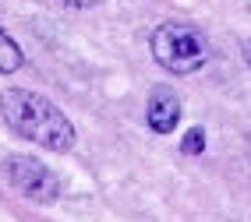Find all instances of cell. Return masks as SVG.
Listing matches in <instances>:
<instances>
[{"instance_id":"1","label":"cell","mask_w":251,"mask_h":222,"mask_svg":"<svg viewBox=\"0 0 251 222\" xmlns=\"http://www.w3.org/2000/svg\"><path fill=\"white\" fill-rule=\"evenodd\" d=\"M0 113L22 138L36 141L50 152H68L75 145V124L46 95H36L28 89H7L0 95Z\"/></svg>"},{"instance_id":"8","label":"cell","mask_w":251,"mask_h":222,"mask_svg":"<svg viewBox=\"0 0 251 222\" xmlns=\"http://www.w3.org/2000/svg\"><path fill=\"white\" fill-rule=\"evenodd\" d=\"M244 60L251 64V43H244Z\"/></svg>"},{"instance_id":"4","label":"cell","mask_w":251,"mask_h":222,"mask_svg":"<svg viewBox=\"0 0 251 222\" xmlns=\"http://www.w3.org/2000/svg\"><path fill=\"white\" fill-rule=\"evenodd\" d=\"M149 127H152L156 134H170L180 120V99L170 92V89H156L152 95H149Z\"/></svg>"},{"instance_id":"2","label":"cell","mask_w":251,"mask_h":222,"mask_svg":"<svg viewBox=\"0 0 251 222\" xmlns=\"http://www.w3.org/2000/svg\"><path fill=\"white\" fill-rule=\"evenodd\" d=\"M152 57L163 71L170 74H191L205 64L209 49H205V39L198 36L195 28L180 25V22H163L156 32H152Z\"/></svg>"},{"instance_id":"7","label":"cell","mask_w":251,"mask_h":222,"mask_svg":"<svg viewBox=\"0 0 251 222\" xmlns=\"http://www.w3.org/2000/svg\"><path fill=\"white\" fill-rule=\"evenodd\" d=\"M57 4H64V7H92L96 0H57Z\"/></svg>"},{"instance_id":"5","label":"cell","mask_w":251,"mask_h":222,"mask_svg":"<svg viewBox=\"0 0 251 222\" xmlns=\"http://www.w3.org/2000/svg\"><path fill=\"white\" fill-rule=\"evenodd\" d=\"M22 60H25V57H22V46L14 43L4 28H0V74L18 71V67H22Z\"/></svg>"},{"instance_id":"6","label":"cell","mask_w":251,"mask_h":222,"mask_svg":"<svg viewBox=\"0 0 251 222\" xmlns=\"http://www.w3.org/2000/svg\"><path fill=\"white\" fill-rule=\"evenodd\" d=\"M202 148H205V131H202V127H195V131L184 134V141H180V152H184V155H198Z\"/></svg>"},{"instance_id":"3","label":"cell","mask_w":251,"mask_h":222,"mask_svg":"<svg viewBox=\"0 0 251 222\" xmlns=\"http://www.w3.org/2000/svg\"><path fill=\"white\" fill-rule=\"evenodd\" d=\"M4 177L22 198L36 201V204H53L57 194H60L57 173L50 166H43L39 159H32V155H11L4 162Z\"/></svg>"}]
</instances>
